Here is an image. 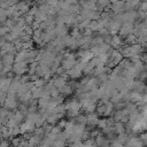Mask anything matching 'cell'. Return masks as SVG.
<instances>
[{
	"label": "cell",
	"instance_id": "cell-1",
	"mask_svg": "<svg viewBox=\"0 0 147 147\" xmlns=\"http://www.w3.org/2000/svg\"><path fill=\"white\" fill-rule=\"evenodd\" d=\"M29 65L25 62H15L13 65V72L16 76H24V74L28 71Z\"/></svg>",
	"mask_w": 147,
	"mask_h": 147
},
{
	"label": "cell",
	"instance_id": "cell-2",
	"mask_svg": "<svg viewBox=\"0 0 147 147\" xmlns=\"http://www.w3.org/2000/svg\"><path fill=\"white\" fill-rule=\"evenodd\" d=\"M20 129H21V133H22V134L32 133V132L36 130V125H34L30 119H25V121L20 125Z\"/></svg>",
	"mask_w": 147,
	"mask_h": 147
},
{
	"label": "cell",
	"instance_id": "cell-3",
	"mask_svg": "<svg viewBox=\"0 0 147 147\" xmlns=\"http://www.w3.org/2000/svg\"><path fill=\"white\" fill-rule=\"evenodd\" d=\"M18 106V102H17V98L16 95H13V94H7V98H6V101H5V105L3 107L6 109H15L17 108Z\"/></svg>",
	"mask_w": 147,
	"mask_h": 147
},
{
	"label": "cell",
	"instance_id": "cell-4",
	"mask_svg": "<svg viewBox=\"0 0 147 147\" xmlns=\"http://www.w3.org/2000/svg\"><path fill=\"white\" fill-rule=\"evenodd\" d=\"M3 67H13L15 63V55L14 54H6L1 57Z\"/></svg>",
	"mask_w": 147,
	"mask_h": 147
},
{
	"label": "cell",
	"instance_id": "cell-5",
	"mask_svg": "<svg viewBox=\"0 0 147 147\" xmlns=\"http://www.w3.org/2000/svg\"><path fill=\"white\" fill-rule=\"evenodd\" d=\"M82 74H83V70L76 64L72 69H70L69 71H67V75L70 77V78H74V79H76V78H79L80 76H82Z\"/></svg>",
	"mask_w": 147,
	"mask_h": 147
},
{
	"label": "cell",
	"instance_id": "cell-6",
	"mask_svg": "<svg viewBox=\"0 0 147 147\" xmlns=\"http://www.w3.org/2000/svg\"><path fill=\"white\" fill-rule=\"evenodd\" d=\"M52 84H53V86L56 88V90H61V88H63L65 85H67V80L64 79V78H62V77H55L53 80H52Z\"/></svg>",
	"mask_w": 147,
	"mask_h": 147
},
{
	"label": "cell",
	"instance_id": "cell-7",
	"mask_svg": "<svg viewBox=\"0 0 147 147\" xmlns=\"http://www.w3.org/2000/svg\"><path fill=\"white\" fill-rule=\"evenodd\" d=\"M98 122H99V117H98L96 114L91 113V114L87 115V123H86V124H87L88 126L94 127L95 125H98Z\"/></svg>",
	"mask_w": 147,
	"mask_h": 147
},
{
	"label": "cell",
	"instance_id": "cell-8",
	"mask_svg": "<svg viewBox=\"0 0 147 147\" xmlns=\"http://www.w3.org/2000/svg\"><path fill=\"white\" fill-rule=\"evenodd\" d=\"M16 9L21 13V14H25V13H29L30 9H29V3L28 2H18L16 3Z\"/></svg>",
	"mask_w": 147,
	"mask_h": 147
},
{
	"label": "cell",
	"instance_id": "cell-9",
	"mask_svg": "<svg viewBox=\"0 0 147 147\" xmlns=\"http://www.w3.org/2000/svg\"><path fill=\"white\" fill-rule=\"evenodd\" d=\"M123 44H124V41H123V39H122V37H121V36H113V37H111L110 45H111L113 47L117 48V47L122 46Z\"/></svg>",
	"mask_w": 147,
	"mask_h": 147
},
{
	"label": "cell",
	"instance_id": "cell-10",
	"mask_svg": "<svg viewBox=\"0 0 147 147\" xmlns=\"http://www.w3.org/2000/svg\"><path fill=\"white\" fill-rule=\"evenodd\" d=\"M114 131H115V133L116 134H123V133H125V125L122 123V122H116L115 124H114Z\"/></svg>",
	"mask_w": 147,
	"mask_h": 147
},
{
	"label": "cell",
	"instance_id": "cell-11",
	"mask_svg": "<svg viewBox=\"0 0 147 147\" xmlns=\"http://www.w3.org/2000/svg\"><path fill=\"white\" fill-rule=\"evenodd\" d=\"M60 91V94L62 95V96H68V95H70L74 91H72V88L69 86V85H65L63 88H61V90H59Z\"/></svg>",
	"mask_w": 147,
	"mask_h": 147
},
{
	"label": "cell",
	"instance_id": "cell-12",
	"mask_svg": "<svg viewBox=\"0 0 147 147\" xmlns=\"http://www.w3.org/2000/svg\"><path fill=\"white\" fill-rule=\"evenodd\" d=\"M9 32H10V29H9L6 24L0 25V37H5V36L8 34Z\"/></svg>",
	"mask_w": 147,
	"mask_h": 147
}]
</instances>
